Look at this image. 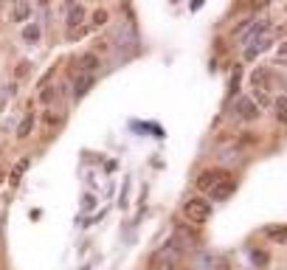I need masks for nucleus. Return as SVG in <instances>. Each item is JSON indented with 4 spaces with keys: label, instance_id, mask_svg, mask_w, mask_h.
<instances>
[{
    "label": "nucleus",
    "instance_id": "10",
    "mask_svg": "<svg viewBox=\"0 0 287 270\" xmlns=\"http://www.w3.org/2000/svg\"><path fill=\"white\" fill-rule=\"evenodd\" d=\"M79 65H82V71H85V76H93V71L99 68V57L96 54H85Z\"/></svg>",
    "mask_w": 287,
    "mask_h": 270
},
{
    "label": "nucleus",
    "instance_id": "8",
    "mask_svg": "<svg viewBox=\"0 0 287 270\" xmlns=\"http://www.w3.org/2000/svg\"><path fill=\"white\" fill-rule=\"evenodd\" d=\"M31 129H34V113H26L23 121L17 124V138H29Z\"/></svg>",
    "mask_w": 287,
    "mask_h": 270
},
{
    "label": "nucleus",
    "instance_id": "9",
    "mask_svg": "<svg viewBox=\"0 0 287 270\" xmlns=\"http://www.w3.org/2000/svg\"><path fill=\"white\" fill-rule=\"evenodd\" d=\"M29 15H31V6L26 3V0H20V3L15 6V12H12V20H15V23H26V20H29Z\"/></svg>",
    "mask_w": 287,
    "mask_h": 270
},
{
    "label": "nucleus",
    "instance_id": "15",
    "mask_svg": "<svg viewBox=\"0 0 287 270\" xmlns=\"http://www.w3.org/2000/svg\"><path fill=\"white\" fill-rule=\"evenodd\" d=\"M104 23H107V12H104V9H96L93 12V26H104Z\"/></svg>",
    "mask_w": 287,
    "mask_h": 270
},
{
    "label": "nucleus",
    "instance_id": "23",
    "mask_svg": "<svg viewBox=\"0 0 287 270\" xmlns=\"http://www.w3.org/2000/svg\"><path fill=\"white\" fill-rule=\"evenodd\" d=\"M279 54H281V57H287V43H281V45H279Z\"/></svg>",
    "mask_w": 287,
    "mask_h": 270
},
{
    "label": "nucleus",
    "instance_id": "3",
    "mask_svg": "<svg viewBox=\"0 0 287 270\" xmlns=\"http://www.w3.org/2000/svg\"><path fill=\"white\" fill-rule=\"evenodd\" d=\"M237 115H239V118H245V121H253L259 115V107L253 104L251 99H245V96H242V99L237 101Z\"/></svg>",
    "mask_w": 287,
    "mask_h": 270
},
{
    "label": "nucleus",
    "instance_id": "21",
    "mask_svg": "<svg viewBox=\"0 0 287 270\" xmlns=\"http://www.w3.org/2000/svg\"><path fill=\"white\" fill-rule=\"evenodd\" d=\"M29 68H31L29 62H20V65H17V76H26V73H29Z\"/></svg>",
    "mask_w": 287,
    "mask_h": 270
},
{
    "label": "nucleus",
    "instance_id": "7",
    "mask_svg": "<svg viewBox=\"0 0 287 270\" xmlns=\"http://www.w3.org/2000/svg\"><path fill=\"white\" fill-rule=\"evenodd\" d=\"M85 20V6H71V12H68V29H79V23Z\"/></svg>",
    "mask_w": 287,
    "mask_h": 270
},
{
    "label": "nucleus",
    "instance_id": "11",
    "mask_svg": "<svg viewBox=\"0 0 287 270\" xmlns=\"http://www.w3.org/2000/svg\"><path fill=\"white\" fill-rule=\"evenodd\" d=\"M40 34H43V31H40V26H37V23H29V26L23 29V40H26V43H37V40H40Z\"/></svg>",
    "mask_w": 287,
    "mask_h": 270
},
{
    "label": "nucleus",
    "instance_id": "13",
    "mask_svg": "<svg viewBox=\"0 0 287 270\" xmlns=\"http://www.w3.org/2000/svg\"><path fill=\"white\" fill-rule=\"evenodd\" d=\"M26 169H29V158H23V161H20V166H17V169L12 172V186H17V183H20V175H23Z\"/></svg>",
    "mask_w": 287,
    "mask_h": 270
},
{
    "label": "nucleus",
    "instance_id": "4",
    "mask_svg": "<svg viewBox=\"0 0 287 270\" xmlns=\"http://www.w3.org/2000/svg\"><path fill=\"white\" fill-rule=\"evenodd\" d=\"M220 178H225L223 172H217V169H208L200 175V180H197V189H203V192H211L214 189V180L220 183Z\"/></svg>",
    "mask_w": 287,
    "mask_h": 270
},
{
    "label": "nucleus",
    "instance_id": "16",
    "mask_svg": "<svg viewBox=\"0 0 287 270\" xmlns=\"http://www.w3.org/2000/svg\"><path fill=\"white\" fill-rule=\"evenodd\" d=\"M237 85H239V71H234L228 82V96H237Z\"/></svg>",
    "mask_w": 287,
    "mask_h": 270
},
{
    "label": "nucleus",
    "instance_id": "6",
    "mask_svg": "<svg viewBox=\"0 0 287 270\" xmlns=\"http://www.w3.org/2000/svg\"><path fill=\"white\" fill-rule=\"evenodd\" d=\"M265 234L270 242H279V245H284L287 242V225H267Z\"/></svg>",
    "mask_w": 287,
    "mask_h": 270
},
{
    "label": "nucleus",
    "instance_id": "19",
    "mask_svg": "<svg viewBox=\"0 0 287 270\" xmlns=\"http://www.w3.org/2000/svg\"><path fill=\"white\" fill-rule=\"evenodd\" d=\"M253 262H256V264H267V253H259V250H253Z\"/></svg>",
    "mask_w": 287,
    "mask_h": 270
},
{
    "label": "nucleus",
    "instance_id": "5",
    "mask_svg": "<svg viewBox=\"0 0 287 270\" xmlns=\"http://www.w3.org/2000/svg\"><path fill=\"white\" fill-rule=\"evenodd\" d=\"M270 48V37H259V40H253V43H248V48H245V57L253 59L259 54V51H265Z\"/></svg>",
    "mask_w": 287,
    "mask_h": 270
},
{
    "label": "nucleus",
    "instance_id": "18",
    "mask_svg": "<svg viewBox=\"0 0 287 270\" xmlns=\"http://www.w3.org/2000/svg\"><path fill=\"white\" fill-rule=\"evenodd\" d=\"M54 96H57V87H45V90L40 93V101H43V104H48V101L54 99Z\"/></svg>",
    "mask_w": 287,
    "mask_h": 270
},
{
    "label": "nucleus",
    "instance_id": "22",
    "mask_svg": "<svg viewBox=\"0 0 287 270\" xmlns=\"http://www.w3.org/2000/svg\"><path fill=\"white\" fill-rule=\"evenodd\" d=\"M217 270H228V262H223V259H220V262H217Z\"/></svg>",
    "mask_w": 287,
    "mask_h": 270
},
{
    "label": "nucleus",
    "instance_id": "17",
    "mask_svg": "<svg viewBox=\"0 0 287 270\" xmlns=\"http://www.w3.org/2000/svg\"><path fill=\"white\" fill-rule=\"evenodd\" d=\"M161 259H164V253H161V250H158V253L152 256V264H161ZM175 267H178V262H169V264H164V267H161V270H175Z\"/></svg>",
    "mask_w": 287,
    "mask_h": 270
},
{
    "label": "nucleus",
    "instance_id": "2",
    "mask_svg": "<svg viewBox=\"0 0 287 270\" xmlns=\"http://www.w3.org/2000/svg\"><path fill=\"white\" fill-rule=\"evenodd\" d=\"M234 189H237V183H234V180H231L228 175H225V178L220 180V183H214V189H211V197H214L217 203H220V200L231 197V194H234Z\"/></svg>",
    "mask_w": 287,
    "mask_h": 270
},
{
    "label": "nucleus",
    "instance_id": "14",
    "mask_svg": "<svg viewBox=\"0 0 287 270\" xmlns=\"http://www.w3.org/2000/svg\"><path fill=\"white\" fill-rule=\"evenodd\" d=\"M276 110H279V113H276V118H279L281 124H287V99H279V101H276Z\"/></svg>",
    "mask_w": 287,
    "mask_h": 270
},
{
    "label": "nucleus",
    "instance_id": "20",
    "mask_svg": "<svg viewBox=\"0 0 287 270\" xmlns=\"http://www.w3.org/2000/svg\"><path fill=\"white\" fill-rule=\"evenodd\" d=\"M253 96H256V101H262V104H270V96H267L265 90H256Z\"/></svg>",
    "mask_w": 287,
    "mask_h": 270
},
{
    "label": "nucleus",
    "instance_id": "1",
    "mask_svg": "<svg viewBox=\"0 0 287 270\" xmlns=\"http://www.w3.org/2000/svg\"><path fill=\"white\" fill-rule=\"evenodd\" d=\"M183 214H186L194 225H200V222H206L208 217H211V203H206L203 197H192V200H186Z\"/></svg>",
    "mask_w": 287,
    "mask_h": 270
},
{
    "label": "nucleus",
    "instance_id": "12",
    "mask_svg": "<svg viewBox=\"0 0 287 270\" xmlns=\"http://www.w3.org/2000/svg\"><path fill=\"white\" fill-rule=\"evenodd\" d=\"M93 85V76H82L79 82H76V99H82V96H85L87 93V87Z\"/></svg>",
    "mask_w": 287,
    "mask_h": 270
}]
</instances>
